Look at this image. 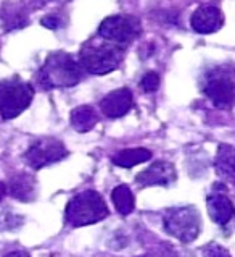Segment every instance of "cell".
<instances>
[{
	"mask_svg": "<svg viewBox=\"0 0 235 257\" xmlns=\"http://www.w3.org/2000/svg\"><path fill=\"white\" fill-rule=\"evenodd\" d=\"M203 92L218 108H230L235 104V71L219 67L208 71L203 79Z\"/></svg>",
	"mask_w": 235,
	"mask_h": 257,
	"instance_id": "obj_6",
	"label": "cell"
},
{
	"mask_svg": "<svg viewBox=\"0 0 235 257\" xmlns=\"http://www.w3.org/2000/svg\"><path fill=\"white\" fill-rule=\"evenodd\" d=\"M82 67L79 60L66 52H55L47 57L39 71V83L44 89L71 87L82 79Z\"/></svg>",
	"mask_w": 235,
	"mask_h": 257,
	"instance_id": "obj_2",
	"label": "cell"
},
{
	"mask_svg": "<svg viewBox=\"0 0 235 257\" xmlns=\"http://www.w3.org/2000/svg\"><path fill=\"white\" fill-rule=\"evenodd\" d=\"M10 191L12 197L23 202H31L36 199V194H38V185H36V180L31 175L28 173H20L14 175L10 180V185L6 188Z\"/></svg>",
	"mask_w": 235,
	"mask_h": 257,
	"instance_id": "obj_13",
	"label": "cell"
},
{
	"mask_svg": "<svg viewBox=\"0 0 235 257\" xmlns=\"http://www.w3.org/2000/svg\"><path fill=\"white\" fill-rule=\"evenodd\" d=\"M4 257H31L26 251H12L8 254H5Z\"/></svg>",
	"mask_w": 235,
	"mask_h": 257,
	"instance_id": "obj_23",
	"label": "cell"
},
{
	"mask_svg": "<svg viewBox=\"0 0 235 257\" xmlns=\"http://www.w3.org/2000/svg\"><path fill=\"white\" fill-rule=\"evenodd\" d=\"M5 194H6V185H5V183L0 181V201L4 199Z\"/></svg>",
	"mask_w": 235,
	"mask_h": 257,
	"instance_id": "obj_24",
	"label": "cell"
},
{
	"mask_svg": "<svg viewBox=\"0 0 235 257\" xmlns=\"http://www.w3.org/2000/svg\"><path fill=\"white\" fill-rule=\"evenodd\" d=\"M158 86H160V76L155 71L145 73L140 79V87L145 92H155L158 89Z\"/></svg>",
	"mask_w": 235,
	"mask_h": 257,
	"instance_id": "obj_19",
	"label": "cell"
},
{
	"mask_svg": "<svg viewBox=\"0 0 235 257\" xmlns=\"http://www.w3.org/2000/svg\"><path fill=\"white\" fill-rule=\"evenodd\" d=\"M23 223V218L20 215L10 214V212H2L0 214V230H14L21 226Z\"/></svg>",
	"mask_w": 235,
	"mask_h": 257,
	"instance_id": "obj_18",
	"label": "cell"
},
{
	"mask_svg": "<svg viewBox=\"0 0 235 257\" xmlns=\"http://www.w3.org/2000/svg\"><path fill=\"white\" fill-rule=\"evenodd\" d=\"M102 39V38H100ZM124 58V47L110 41H89L80 47L79 65L90 75H108L120 68Z\"/></svg>",
	"mask_w": 235,
	"mask_h": 257,
	"instance_id": "obj_1",
	"label": "cell"
},
{
	"mask_svg": "<svg viewBox=\"0 0 235 257\" xmlns=\"http://www.w3.org/2000/svg\"><path fill=\"white\" fill-rule=\"evenodd\" d=\"M208 214L211 220L218 225H227L235 215L234 202L222 193H214L208 197Z\"/></svg>",
	"mask_w": 235,
	"mask_h": 257,
	"instance_id": "obj_12",
	"label": "cell"
},
{
	"mask_svg": "<svg viewBox=\"0 0 235 257\" xmlns=\"http://www.w3.org/2000/svg\"><path fill=\"white\" fill-rule=\"evenodd\" d=\"M134 105V97L128 87H121L106 94L100 102V108L108 118H121Z\"/></svg>",
	"mask_w": 235,
	"mask_h": 257,
	"instance_id": "obj_11",
	"label": "cell"
},
{
	"mask_svg": "<svg viewBox=\"0 0 235 257\" xmlns=\"http://www.w3.org/2000/svg\"><path fill=\"white\" fill-rule=\"evenodd\" d=\"M214 167L218 175L235 181V148L230 144H221L216 154Z\"/></svg>",
	"mask_w": 235,
	"mask_h": 257,
	"instance_id": "obj_14",
	"label": "cell"
},
{
	"mask_svg": "<svg viewBox=\"0 0 235 257\" xmlns=\"http://www.w3.org/2000/svg\"><path fill=\"white\" fill-rule=\"evenodd\" d=\"M152 159V152L148 149L144 148H136V149H124L120 151L113 156V164L116 167H122V168H132L138 164H144L146 160Z\"/></svg>",
	"mask_w": 235,
	"mask_h": 257,
	"instance_id": "obj_16",
	"label": "cell"
},
{
	"mask_svg": "<svg viewBox=\"0 0 235 257\" xmlns=\"http://www.w3.org/2000/svg\"><path fill=\"white\" fill-rule=\"evenodd\" d=\"M34 99V87L18 76L0 81V116L13 120L31 105Z\"/></svg>",
	"mask_w": 235,
	"mask_h": 257,
	"instance_id": "obj_4",
	"label": "cell"
},
{
	"mask_svg": "<svg viewBox=\"0 0 235 257\" xmlns=\"http://www.w3.org/2000/svg\"><path fill=\"white\" fill-rule=\"evenodd\" d=\"M112 201L114 204L116 210L120 212L121 215H130L132 210L136 207V199H134V194L128 185H120L113 189L112 193Z\"/></svg>",
	"mask_w": 235,
	"mask_h": 257,
	"instance_id": "obj_17",
	"label": "cell"
},
{
	"mask_svg": "<svg viewBox=\"0 0 235 257\" xmlns=\"http://www.w3.org/2000/svg\"><path fill=\"white\" fill-rule=\"evenodd\" d=\"M40 25L46 26L47 29H52V31H55V29L60 28V18L55 17V15H48V17L40 20Z\"/></svg>",
	"mask_w": 235,
	"mask_h": 257,
	"instance_id": "obj_22",
	"label": "cell"
},
{
	"mask_svg": "<svg viewBox=\"0 0 235 257\" xmlns=\"http://www.w3.org/2000/svg\"><path fill=\"white\" fill-rule=\"evenodd\" d=\"M142 257H179L176 251L168 244H156L150 247Z\"/></svg>",
	"mask_w": 235,
	"mask_h": 257,
	"instance_id": "obj_20",
	"label": "cell"
},
{
	"mask_svg": "<svg viewBox=\"0 0 235 257\" xmlns=\"http://www.w3.org/2000/svg\"><path fill=\"white\" fill-rule=\"evenodd\" d=\"M174 181L176 168L166 160H156L137 175V183L142 186H170Z\"/></svg>",
	"mask_w": 235,
	"mask_h": 257,
	"instance_id": "obj_10",
	"label": "cell"
},
{
	"mask_svg": "<svg viewBox=\"0 0 235 257\" xmlns=\"http://www.w3.org/2000/svg\"><path fill=\"white\" fill-rule=\"evenodd\" d=\"M140 33V23L130 15H113L108 17L98 26V36L116 46L124 47L134 41Z\"/></svg>",
	"mask_w": 235,
	"mask_h": 257,
	"instance_id": "obj_7",
	"label": "cell"
},
{
	"mask_svg": "<svg viewBox=\"0 0 235 257\" xmlns=\"http://www.w3.org/2000/svg\"><path fill=\"white\" fill-rule=\"evenodd\" d=\"M64 157H68V149L64 148L62 141H58L55 138L38 139L29 146L24 154V159L29 167L36 168V170L60 162Z\"/></svg>",
	"mask_w": 235,
	"mask_h": 257,
	"instance_id": "obj_8",
	"label": "cell"
},
{
	"mask_svg": "<svg viewBox=\"0 0 235 257\" xmlns=\"http://www.w3.org/2000/svg\"><path fill=\"white\" fill-rule=\"evenodd\" d=\"M110 215V210L97 191H82V193L76 194L72 199H70L66 205V222L74 228L86 225H92L102 222L104 218Z\"/></svg>",
	"mask_w": 235,
	"mask_h": 257,
	"instance_id": "obj_3",
	"label": "cell"
},
{
	"mask_svg": "<svg viewBox=\"0 0 235 257\" xmlns=\"http://www.w3.org/2000/svg\"><path fill=\"white\" fill-rule=\"evenodd\" d=\"M203 257H230L229 251L218 243H210L203 249Z\"/></svg>",
	"mask_w": 235,
	"mask_h": 257,
	"instance_id": "obj_21",
	"label": "cell"
},
{
	"mask_svg": "<svg viewBox=\"0 0 235 257\" xmlns=\"http://www.w3.org/2000/svg\"><path fill=\"white\" fill-rule=\"evenodd\" d=\"M163 228L180 243H192L202 233V217L192 205L174 207L166 210L163 217Z\"/></svg>",
	"mask_w": 235,
	"mask_h": 257,
	"instance_id": "obj_5",
	"label": "cell"
},
{
	"mask_svg": "<svg viewBox=\"0 0 235 257\" xmlns=\"http://www.w3.org/2000/svg\"><path fill=\"white\" fill-rule=\"evenodd\" d=\"M71 126L74 128L79 133H87L90 131L98 121L97 112L90 105H79L76 108H72V112L70 115Z\"/></svg>",
	"mask_w": 235,
	"mask_h": 257,
	"instance_id": "obj_15",
	"label": "cell"
},
{
	"mask_svg": "<svg viewBox=\"0 0 235 257\" xmlns=\"http://www.w3.org/2000/svg\"><path fill=\"white\" fill-rule=\"evenodd\" d=\"M190 25L200 34L218 33L224 26V13L214 5H202L194 12Z\"/></svg>",
	"mask_w": 235,
	"mask_h": 257,
	"instance_id": "obj_9",
	"label": "cell"
}]
</instances>
